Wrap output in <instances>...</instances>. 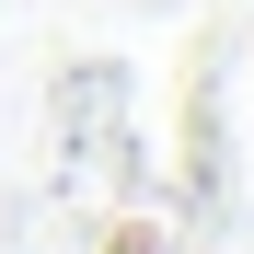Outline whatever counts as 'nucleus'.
Returning a JSON list of instances; mask_svg holds the SVG:
<instances>
[{
	"label": "nucleus",
	"instance_id": "f257e3e1",
	"mask_svg": "<svg viewBox=\"0 0 254 254\" xmlns=\"http://www.w3.org/2000/svg\"><path fill=\"white\" fill-rule=\"evenodd\" d=\"M116 254H150V231H116Z\"/></svg>",
	"mask_w": 254,
	"mask_h": 254
}]
</instances>
